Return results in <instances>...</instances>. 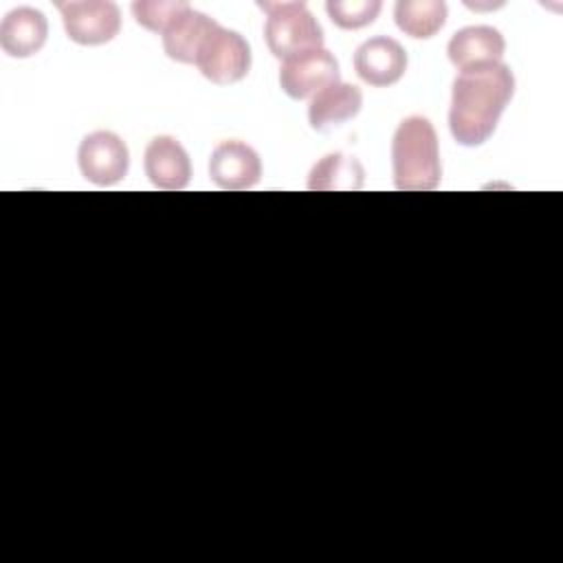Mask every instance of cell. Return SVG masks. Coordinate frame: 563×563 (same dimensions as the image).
Masks as SVG:
<instances>
[{
    "instance_id": "cell-1",
    "label": "cell",
    "mask_w": 563,
    "mask_h": 563,
    "mask_svg": "<svg viewBox=\"0 0 563 563\" xmlns=\"http://www.w3.org/2000/svg\"><path fill=\"white\" fill-rule=\"evenodd\" d=\"M515 95V75L504 62L477 64L457 73L451 90L449 128L464 147L486 143Z\"/></svg>"
},
{
    "instance_id": "cell-10",
    "label": "cell",
    "mask_w": 563,
    "mask_h": 563,
    "mask_svg": "<svg viewBox=\"0 0 563 563\" xmlns=\"http://www.w3.org/2000/svg\"><path fill=\"white\" fill-rule=\"evenodd\" d=\"M145 174L158 189H185L191 178V161L187 150L167 134L154 136L145 147Z\"/></svg>"
},
{
    "instance_id": "cell-9",
    "label": "cell",
    "mask_w": 563,
    "mask_h": 563,
    "mask_svg": "<svg viewBox=\"0 0 563 563\" xmlns=\"http://www.w3.org/2000/svg\"><path fill=\"white\" fill-rule=\"evenodd\" d=\"M209 176L220 189H251L262 178L260 154L242 141H224L211 152Z\"/></svg>"
},
{
    "instance_id": "cell-19",
    "label": "cell",
    "mask_w": 563,
    "mask_h": 563,
    "mask_svg": "<svg viewBox=\"0 0 563 563\" xmlns=\"http://www.w3.org/2000/svg\"><path fill=\"white\" fill-rule=\"evenodd\" d=\"M466 7L475 9V11H484V9H497V7H501V2H497V4H471V2H466Z\"/></svg>"
},
{
    "instance_id": "cell-7",
    "label": "cell",
    "mask_w": 563,
    "mask_h": 563,
    "mask_svg": "<svg viewBox=\"0 0 563 563\" xmlns=\"http://www.w3.org/2000/svg\"><path fill=\"white\" fill-rule=\"evenodd\" d=\"M339 81V62L325 48L295 55L279 66V86L290 99H308Z\"/></svg>"
},
{
    "instance_id": "cell-18",
    "label": "cell",
    "mask_w": 563,
    "mask_h": 563,
    "mask_svg": "<svg viewBox=\"0 0 563 563\" xmlns=\"http://www.w3.org/2000/svg\"><path fill=\"white\" fill-rule=\"evenodd\" d=\"M185 9L189 4L183 0H139L132 4V15L143 29L163 35Z\"/></svg>"
},
{
    "instance_id": "cell-14",
    "label": "cell",
    "mask_w": 563,
    "mask_h": 563,
    "mask_svg": "<svg viewBox=\"0 0 563 563\" xmlns=\"http://www.w3.org/2000/svg\"><path fill=\"white\" fill-rule=\"evenodd\" d=\"M216 24L218 22L207 13L191 7L185 9L163 33V48L167 57L180 64H196L198 51Z\"/></svg>"
},
{
    "instance_id": "cell-17",
    "label": "cell",
    "mask_w": 563,
    "mask_h": 563,
    "mask_svg": "<svg viewBox=\"0 0 563 563\" xmlns=\"http://www.w3.org/2000/svg\"><path fill=\"white\" fill-rule=\"evenodd\" d=\"M380 9V0H330L325 4L330 20L345 31H356L372 24Z\"/></svg>"
},
{
    "instance_id": "cell-13",
    "label": "cell",
    "mask_w": 563,
    "mask_h": 563,
    "mask_svg": "<svg viewBox=\"0 0 563 563\" xmlns=\"http://www.w3.org/2000/svg\"><path fill=\"white\" fill-rule=\"evenodd\" d=\"M506 51L504 35L493 26H464L460 29L446 46V55L451 64L460 70L477 66V64H493L501 62Z\"/></svg>"
},
{
    "instance_id": "cell-2",
    "label": "cell",
    "mask_w": 563,
    "mask_h": 563,
    "mask_svg": "<svg viewBox=\"0 0 563 563\" xmlns=\"http://www.w3.org/2000/svg\"><path fill=\"white\" fill-rule=\"evenodd\" d=\"M394 185L400 191H431L440 185L442 165L433 123L427 117H407L391 139Z\"/></svg>"
},
{
    "instance_id": "cell-15",
    "label": "cell",
    "mask_w": 563,
    "mask_h": 563,
    "mask_svg": "<svg viewBox=\"0 0 563 563\" xmlns=\"http://www.w3.org/2000/svg\"><path fill=\"white\" fill-rule=\"evenodd\" d=\"M363 183V165L354 156L341 152L323 156L308 174V189L312 191H358Z\"/></svg>"
},
{
    "instance_id": "cell-12",
    "label": "cell",
    "mask_w": 563,
    "mask_h": 563,
    "mask_svg": "<svg viewBox=\"0 0 563 563\" xmlns=\"http://www.w3.org/2000/svg\"><path fill=\"white\" fill-rule=\"evenodd\" d=\"M363 92L354 84L334 81L319 90L308 106V121L317 132H330L361 112Z\"/></svg>"
},
{
    "instance_id": "cell-11",
    "label": "cell",
    "mask_w": 563,
    "mask_h": 563,
    "mask_svg": "<svg viewBox=\"0 0 563 563\" xmlns=\"http://www.w3.org/2000/svg\"><path fill=\"white\" fill-rule=\"evenodd\" d=\"M48 37L46 15L33 7H18L0 22V48L9 57H33Z\"/></svg>"
},
{
    "instance_id": "cell-16",
    "label": "cell",
    "mask_w": 563,
    "mask_h": 563,
    "mask_svg": "<svg viewBox=\"0 0 563 563\" xmlns=\"http://www.w3.org/2000/svg\"><path fill=\"white\" fill-rule=\"evenodd\" d=\"M446 15L449 9L442 0H400L394 7L396 26L413 40L433 37L444 26Z\"/></svg>"
},
{
    "instance_id": "cell-4",
    "label": "cell",
    "mask_w": 563,
    "mask_h": 563,
    "mask_svg": "<svg viewBox=\"0 0 563 563\" xmlns=\"http://www.w3.org/2000/svg\"><path fill=\"white\" fill-rule=\"evenodd\" d=\"M196 66L216 86L238 84L251 70V46L238 31L216 24L198 51Z\"/></svg>"
},
{
    "instance_id": "cell-8",
    "label": "cell",
    "mask_w": 563,
    "mask_h": 563,
    "mask_svg": "<svg viewBox=\"0 0 563 563\" xmlns=\"http://www.w3.org/2000/svg\"><path fill=\"white\" fill-rule=\"evenodd\" d=\"M354 70L369 86H391L407 70V51L394 37H369L354 53Z\"/></svg>"
},
{
    "instance_id": "cell-3",
    "label": "cell",
    "mask_w": 563,
    "mask_h": 563,
    "mask_svg": "<svg viewBox=\"0 0 563 563\" xmlns=\"http://www.w3.org/2000/svg\"><path fill=\"white\" fill-rule=\"evenodd\" d=\"M260 9L266 13L264 40L273 57L286 62L323 48V31L303 2H260Z\"/></svg>"
},
{
    "instance_id": "cell-6",
    "label": "cell",
    "mask_w": 563,
    "mask_h": 563,
    "mask_svg": "<svg viewBox=\"0 0 563 563\" xmlns=\"http://www.w3.org/2000/svg\"><path fill=\"white\" fill-rule=\"evenodd\" d=\"M77 163L86 180L99 187H110L125 178L130 167V152L119 134L97 130L81 139Z\"/></svg>"
},
{
    "instance_id": "cell-5",
    "label": "cell",
    "mask_w": 563,
    "mask_h": 563,
    "mask_svg": "<svg viewBox=\"0 0 563 563\" xmlns=\"http://www.w3.org/2000/svg\"><path fill=\"white\" fill-rule=\"evenodd\" d=\"M62 13L66 35L81 46L108 44L119 35L121 11L114 2L106 0H77L55 2Z\"/></svg>"
}]
</instances>
